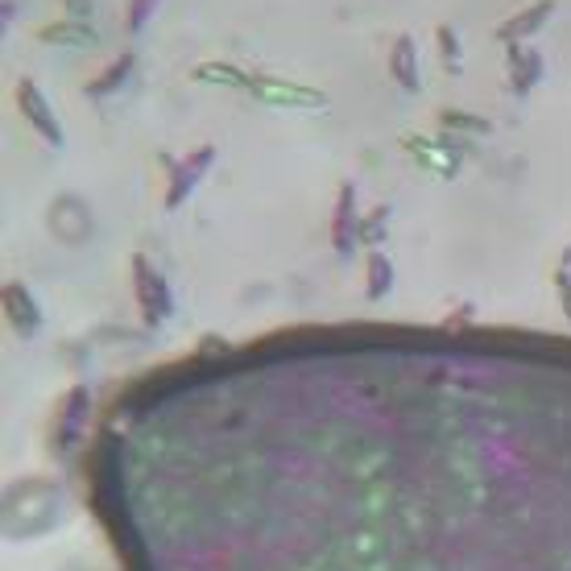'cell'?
<instances>
[{"label":"cell","mask_w":571,"mask_h":571,"mask_svg":"<svg viewBox=\"0 0 571 571\" xmlns=\"http://www.w3.org/2000/svg\"><path fill=\"white\" fill-rule=\"evenodd\" d=\"M87 410H92V394H87V385H75L71 394H67V402H63V414H58V427H54L58 431V447L79 443Z\"/></svg>","instance_id":"obj_8"},{"label":"cell","mask_w":571,"mask_h":571,"mask_svg":"<svg viewBox=\"0 0 571 571\" xmlns=\"http://www.w3.org/2000/svg\"><path fill=\"white\" fill-rule=\"evenodd\" d=\"M389 216H394L389 207H377L373 216L360 220V240H365V245H381V240H385V224H389Z\"/></svg>","instance_id":"obj_19"},{"label":"cell","mask_w":571,"mask_h":571,"mask_svg":"<svg viewBox=\"0 0 571 571\" xmlns=\"http://www.w3.org/2000/svg\"><path fill=\"white\" fill-rule=\"evenodd\" d=\"M216 162V145H199L195 154H187L183 162L170 166V187H166V212H174V207H183L191 199V191L203 183V174L212 170Z\"/></svg>","instance_id":"obj_2"},{"label":"cell","mask_w":571,"mask_h":571,"mask_svg":"<svg viewBox=\"0 0 571 571\" xmlns=\"http://www.w3.org/2000/svg\"><path fill=\"white\" fill-rule=\"evenodd\" d=\"M63 5H67L71 21H87V17H92V0H63Z\"/></svg>","instance_id":"obj_22"},{"label":"cell","mask_w":571,"mask_h":571,"mask_svg":"<svg viewBox=\"0 0 571 571\" xmlns=\"http://www.w3.org/2000/svg\"><path fill=\"white\" fill-rule=\"evenodd\" d=\"M46 224H50V232L58 240H63V245H83V240L92 236V228H96L92 212H87V203L75 199V195H58L54 207H50V216H46Z\"/></svg>","instance_id":"obj_4"},{"label":"cell","mask_w":571,"mask_h":571,"mask_svg":"<svg viewBox=\"0 0 571 571\" xmlns=\"http://www.w3.org/2000/svg\"><path fill=\"white\" fill-rule=\"evenodd\" d=\"M199 83H224V87H253V75H245L240 67H228V63H203L191 71Z\"/></svg>","instance_id":"obj_16"},{"label":"cell","mask_w":571,"mask_h":571,"mask_svg":"<svg viewBox=\"0 0 571 571\" xmlns=\"http://www.w3.org/2000/svg\"><path fill=\"white\" fill-rule=\"evenodd\" d=\"M38 38L46 46H96V34H92V25L87 21H54V25H42L38 29Z\"/></svg>","instance_id":"obj_13"},{"label":"cell","mask_w":571,"mask_h":571,"mask_svg":"<svg viewBox=\"0 0 571 571\" xmlns=\"http://www.w3.org/2000/svg\"><path fill=\"white\" fill-rule=\"evenodd\" d=\"M555 290H559V307H563V315L571 319V269H567V265H559V274H555Z\"/></svg>","instance_id":"obj_21"},{"label":"cell","mask_w":571,"mask_h":571,"mask_svg":"<svg viewBox=\"0 0 571 571\" xmlns=\"http://www.w3.org/2000/svg\"><path fill=\"white\" fill-rule=\"evenodd\" d=\"M389 290H394V261L373 249V253H369V282H365V294L377 303V298H385Z\"/></svg>","instance_id":"obj_15"},{"label":"cell","mask_w":571,"mask_h":571,"mask_svg":"<svg viewBox=\"0 0 571 571\" xmlns=\"http://www.w3.org/2000/svg\"><path fill=\"white\" fill-rule=\"evenodd\" d=\"M17 108H21V116L34 125L38 133H42V141L46 145H54V149H63V125H58V116H54V108H50V100L42 96V87L34 83V79H21L17 83Z\"/></svg>","instance_id":"obj_3"},{"label":"cell","mask_w":571,"mask_h":571,"mask_svg":"<svg viewBox=\"0 0 571 571\" xmlns=\"http://www.w3.org/2000/svg\"><path fill=\"white\" fill-rule=\"evenodd\" d=\"M133 63H137V58H133L129 50L120 54V58H112V67H104V71H100L92 83L83 87V92H87V100H104V96H112L116 87H120V83H125V79L133 75Z\"/></svg>","instance_id":"obj_14"},{"label":"cell","mask_w":571,"mask_h":571,"mask_svg":"<svg viewBox=\"0 0 571 571\" xmlns=\"http://www.w3.org/2000/svg\"><path fill=\"white\" fill-rule=\"evenodd\" d=\"M439 125L443 129H460V133H476V137L493 133V120L489 116H472V112H443Z\"/></svg>","instance_id":"obj_17"},{"label":"cell","mask_w":571,"mask_h":571,"mask_svg":"<svg viewBox=\"0 0 571 571\" xmlns=\"http://www.w3.org/2000/svg\"><path fill=\"white\" fill-rule=\"evenodd\" d=\"M435 42H439V54H443V67L460 75V38H456V29L452 25H439L435 29Z\"/></svg>","instance_id":"obj_18"},{"label":"cell","mask_w":571,"mask_h":571,"mask_svg":"<svg viewBox=\"0 0 571 571\" xmlns=\"http://www.w3.org/2000/svg\"><path fill=\"white\" fill-rule=\"evenodd\" d=\"M249 92L274 108H323L327 96L315 92V87H303V83H290V79H274V75H253V87Z\"/></svg>","instance_id":"obj_5"},{"label":"cell","mask_w":571,"mask_h":571,"mask_svg":"<svg viewBox=\"0 0 571 571\" xmlns=\"http://www.w3.org/2000/svg\"><path fill=\"white\" fill-rule=\"evenodd\" d=\"M154 9H158V0H129V34H141L145 21L154 17Z\"/></svg>","instance_id":"obj_20"},{"label":"cell","mask_w":571,"mask_h":571,"mask_svg":"<svg viewBox=\"0 0 571 571\" xmlns=\"http://www.w3.org/2000/svg\"><path fill=\"white\" fill-rule=\"evenodd\" d=\"M538 79H543V54L509 46V87H514L518 96H530Z\"/></svg>","instance_id":"obj_11"},{"label":"cell","mask_w":571,"mask_h":571,"mask_svg":"<svg viewBox=\"0 0 571 571\" xmlns=\"http://www.w3.org/2000/svg\"><path fill=\"white\" fill-rule=\"evenodd\" d=\"M410 154H414V162L423 166V170H431V174H443V178H456L460 174V158L456 154H447V145H439V141H427V137H406L402 141Z\"/></svg>","instance_id":"obj_9"},{"label":"cell","mask_w":571,"mask_h":571,"mask_svg":"<svg viewBox=\"0 0 571 571\" xmlns=\"http://www.w3.org/2000/svg\"><path fill=\"white\" fill-rule=\"evenodd\" d=\"M133 290H137V303H141V319L145 327H162L174 315V294L170 282L158 274L145 257H133Z\"/></svg>","instance_id":"obj_1"},{"label":"cell","mask_w":571,"mask_h":571,"mask_svg":"<svg viewBox=\"0 0 571 571\" xmlns=\"http://www.w3.org/2000/svg\"><path fill=\"white\" fill-rule=\"evenodd\" d=\"M356 245H360L356 183H344V187H340V199H336V212H332V249H336L340 257H348Z\"/></svg>","instance_id":"obj_7"},{"label":"cell","mask_w":571,"mask_h":571,"mask_svg":"<svg viewBox=\"0 0 571 571\" xmlns=\"http://www.w3.org/2000/svg\"><path fill=\"white\" fill-rule=\"evenodd\" d=\"M555 13V0H538V5H530V9H522L518 17H509L501 29H497V38L505 42V46H518L522 38H530V34H538V29L547 25V17Z\"/></svg>","instance_id":"obj_10"},{"label":"cell","mask_w":571,"mask_h":571,"mask_svg":"<svg viewBox=\"0 0 571 571\" xmlns=\"http://www.w3.org/2000/svg\"><path fill=\"white\" fill-rule=\"evenodd\" d=\"M389 75L398 79V87H406V92H418L423 87V79H418V46L414 38H398L394 50H389Z\"/></svg>","instance_id":"obj_12"},{"label":"cell","mask_w":571,"mask_h":571,"mask_svg":"<svg viewBox=\"0 0 571 571\" xmlns=\"http://www.w3.org/2000/svg\"><path fill=\"white\" fill-rule=\"evenodd\" d=\"M5 319H9V327L17 336H38V327H42V307H38V298L29 294V286L25 282H9L5 286Z\"/></svg>","instance_id":"obj_6"}]
</instances>
